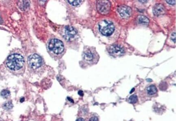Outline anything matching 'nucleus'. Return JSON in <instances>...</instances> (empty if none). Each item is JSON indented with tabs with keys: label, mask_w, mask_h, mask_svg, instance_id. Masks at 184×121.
Returning <instances> with one entry per match:
<instances>
[{
	"label": "nucleus",
	"mask_w": 184,
	"mask_h": 121,
	"mask_svg": "<svg viewBox=\"0 0 184 121\" xmlns=\"http://www.w3.org/2000/svg\"><path fill=\"white\" fill-rule=\"evenodd\" d=\"M48 49L56 54H59L63 52L64 45L61 41L57 39H53L48 44Z\"/></svg>",
	"instance_id": "3"
},
{
	"label": "nucleus",
	"mask_w": 184,
	"mask_h": 121,
	"mask_svg": "<svg viewBox=\"0 0 184 121\" xmlns=\"http://www.w3.org/2000/svg\"><path fill=\"white\" fill-rule=\"evenodd\" d=\"M67 99L68 100V101H70L71 103H74V100L72 99V98H71L70 97H67Z\"/></svg>",
	"instance_id": "24"
},
{
	"label": "nucleus",
	"mask_w": 184,
	"mask_h": 121,
	"mask_svg": "<svg viewBox=\"0 0 184 121\" xmlns=\"http://www.w3.org/2000/svg\"><path fill=\"white\" fill-rule=\"evenodd\" d=\"M147 93L149 95H152L155 94L157 92V89L155 86L151 85L148 86L147 89Z\"/></svg>",
	"instance_id": "12"
},
{
	"label": "nucleus",
	"mask_w": 184,
	"mask_h": 121,
	"mask_svg": "<svg viewBox=\"0 0 184 121\" xmlns=\"http://www.w3.org/2000/svg\"><path fill=\"white\" fill-rule=\"evenodd\" d=\"M2 23V19L1 16H0V23Z\"/></svg>",
	"instance_id": "26"
},
{
	"label": "nucleus",
	"mask_w": 184,
	"mask_h": 121,
	"mask_svg": "<svg viewBox=\"0 0 184 121\" xmlns=\"http://www.w3.org/2000/svg\"><path fill=\"white\" fill-rule=\"evenodd\" d=\"M165 7L161 4H157L154 6L153 9V14L156 16H159L165 13Z\"/></svg>",
	"instance_id": "9"
},
{
	"label": "nucleus",
	"mask_w": 184,
	"mask_h": 121,
	"mask_svg": "<svg viewBox=\"0 0 184 121\" xmlns=\"http://www.w3.org/2000/svg\"><path fill=\"white\" fill-rule=\"evenodd\" d=\"M1 95L3 98H7L10 96V92L8 90H3V91H1Z\"/></svg>",
	"instance_id": "16"
},
{
	"label": "nucleus",
	"mask_w": 184,
	"mask_h": 121,
	"mask_svg": "<svg viewBox=\"0 0 184 121\" xmlns=\"http://www.w3.org/2000/svg\"><path fill=\"white\" fill-rule=\"evenodd\" d=\"M137 100H137V96L136 95H133L130 97V98L128 99V102L131 104H135L137 102Z\"/></svg>",
	"instance_id": "14"
},
{
	"label": "nucleus",
	"mask_w": 184,
	"mask_h": 121,
	"mask_svg": "<svg viewBox=\"0 0 184 121\" xmlns=\"http://www.w3.org/2000/svg\"><path fill=\"white\" fill-rule=\"evenodd\" d=\"M137 22L139 24L147 25L149 24V20L147 17L144 16L143 15H140L137 17Z\"/></svg>",
	"instance_id": "11"
},
{
	"label": "nucleus",
	"mask_w": 184,
	"mask_h": 121,
	"mask_svg": "<svg viewBox=\"0 0 184 121\" xmlns=\"http://www.w3.org/2000/svg\"><path fill=\"white\" fill-rule=\"evenodd\" d=\"M18 6L22 10H25L30 6V2L29 1H19Z\"/></svg>",
	"instance_id": "13"
},
{
	"label": "nucleus",
	"mask_w": 184,
	"mask_h": 121,
	"mask_svg": "<svg viewBox=\"0 0 184 121\" xmlns=\"http://www.w3.org/2000/svg\"><path fill=\"white\" fill-rule=\"evenodd\" d=\"M89 121H99V120L98 117L94 116L90 118Z\"/></svg>",
	"instance_id": "21"
},
{
	"label": "nucleus",
	"mask_w": 184,
	"mask_h": 121,
	"mask_svg": "<svg viewBox=\"0 0 184 121\" xmlns=\"http://www.w3.org/2000/svg\"><path fill=\"white\" fill-rule=\"evenodd\" d=\"M3 107L5 109L7 110L11 109L13 108V104L11 102H8L3 105Z\"/></svg>",
	"instance_id": "15"
},
{
	"label": "nucleus",
	"mask_w": 184,
	"mask_h": 121,
	"mask_svg": "<svg viewBox=\"0 0 184 121\" xmlns=\"http://www.w3.org/2000/svg\"><path fill=\"white\" fill-rule=\"evenodd\" d=\"M108 53L113 56H122L125 53V50L122 47L117 45H110L108 47Z\"/></svg>",
	"instance_id": "6"
},
{
	"label": "nucleus",
	"mask_w": 184,
	"mask_h": 121,
	"mask_svg": "<svg viewBox=\"0 0 184 121\" xmlns=\"http://www.w3.org/2000/svg\"><path fill=\"white\" fill-rule=\"evenodd\" d=\"M99 29L102 34L109 36L114 31V25L110 20H104L99 23Z\"/></svg>",
	"instance_id": "2"
},
{
	"label": "nucleus",
	"mask_w": 184,
	"mask_h": 121,
	"mask_svg": "<svg viewBox=\"0 0 184 121\" xmlns=\"http://www.w3.org/2000/svg\"><path fill=\"white\" fill-rule=\"evenodd\" d=\"M159 89L162 91H165L167 89V84L166 83H162L159 85Z\"/></svg>",
	"instance_id": "18"
},
{
	"label": "nucleus",
	"mask_w": 184,
	"mask_h": 121,
	"mask_svg": "<svg viewBox=\"0 0 184 121\" xmlns=\"http://www.w3.org/2000/svg\"><path fill=\"white\" fill-rule=\"evenodd\" d=\"M111 5L108 1H99L97 2L98 12L102 15L108 14L110 11Z\"/></svg>",
	"instance_id": "4"
},
{
	"label": "nucleus",
	"mask_w": 184,
	"mask_h": 121,
	"mask_svg": "<svg viewBox=\"0 0 184 121\" xmlns=\"http://www.w3.org/2000/svg\"><path fill=\"white\" fill-rule=\"evenodd\" d=\"M69 3H70V4L72 5L73 6H77L80 4L82 1H79V0H77V1H67Z\"/></svg>",
	"instance_id": "17"
},
{
	"label": "nucleus",
	"mask_w": 184,
	"mask_h": 121,
	"mask_svg": "<svg viewBox=\"0 0 184 121\" xmlns=\"http://www.w3.org/2000/svg\"><path fill=\"white\" fill-rule=\"evenodd\" d=\"M25 101V98H22L20 99V102H22L24 101Z\"/></svg>",
	"instance_id": "25"
},
{
	"label": "nucleus",
	"mask_w": 184,
	"mask_h": 121,
	"mask_svg": "<svg viewBox=\"0 0 184 121\" xmlns=\"http://www.w3.org/2000/svg\"><path fill=\"white\" fill-rule=\"evenodd\" d=\"M118 11L120 16L123 18H128L131 15V9L129 7L125 5L119 6L118 8Z\"/></svg>",
	"instance_id": "7"
},
{
	"label": "nucleus",
	"mask_w": 184,
	"mask_h": 121,
	"mask_svg": "<svg viewBox=\"0 0 184 121\" xmlns=\"http://www.w3.org/2000/svg\"><path fill=\"white\" fill-rule=\"evenodd\" d=\"M95 56L94 52L91 49H87L84 53V59L88 62H93L95 58Z\"/></svg>",
	"instance_id": "10"
},
{
	"label": "nucleus",
	"mask_w": 184,
	"mask_h": 121,
	"mask_svg": "<svg viewBox=\"0 0 184 121\" xmlns=\"http://www.w3.org/2000/svg\"><path fill=\"white\" fill-rule=\"evenodd\" d=\"M171 40L173 41L175 43H176V32H173L172 34H171Z\"/></svg>",
	"instance_id": "19"
},
{
	"label": "nucleus",
	"mask_w": 184,
	"mask_h": 121,
	"mask_svg": "<svg viewBox=\"0 0 184 121\" xmlns=\"http://www.w3.org/2000/svg\"><path fill=\"white\" fill-rule=\"evenodd\" d=\"M24 62V58L21 55L13 54L10 55L7 59L6 64L9 69L16 71L22 67Z\"/></svg>",
	"instance_id": "1"
},
{
	"label": "nucleus",
	"mask_w": 184,
	"mask_h": 121,
	"mask_svg": "<svg viewBox=\"0 0 184 121\" xmlns=\"http://www.w3.org/2000/svg\"><path fill=\"white\" fill-rule=\"evenodd\" d=\"M77 33V30L72 26H67L65 28L64 37L67 41H71Z\"/></svg>",
	"instance_id": "8"
},
{
	"label": "nucleus",
	"mask_w": 184,
	"mask_h": 121,
	"mask_svg": "<svg viewBox=\"0 0 184 121\" xmlns=\"http://www.w3.org/2000/svg\"><path fill=\"white\" fill-rule=\"evenodd\" d=\"M166 2L169 5H175L176 4V1H172V0H168L166 1Z\"/></svg>",
	"instance_id": "20"
},
{
	"label": "nucleus",
	"mask_w": 184,
	"mask_h": 121,
	"mask_svg": "<svg viewBox=\"0 0 184 121\" xmlns=\"http://www.w3.org/2000/svg\"><path fill=\"white\" fill-rule=\"evenodd\" d=\"M78 94L80 96H83L84 95V92H83V91H81V90H80V91H78Z\"/></svg>",
	"instance_id": "22"
},
{
	"label": "nucleus",
	"mask_w": 184,
	"mask_h": 121,
	"mask_svg": "<svg viewBox=\"0 0 184 121\" xmlns=\"http://www.w3.org/2000/svg\"><path fill=\"white\" fill-rule=\"evenodd\" d=\"M134 90H135V89H134V88H133V89H132L131 91V92H130V93H132L133 92V91H134Z\"/></svg>",
	"instance_id": "27"
},
{
	"label": "nucleus",
	"mask_w": 184,
	"mask_h": 121,
	"mask_svg": "<svg viewBox=\"0 0 184 121\" xmlns=\"http://www.w3.org/2000/svg\"><path fill=\"white\" fill-rule=\"evenodd\" d=\"M28 62L31 68L37 69L42 65V59L39 55L34 54L28 57Z\"/></svg>",
	"instance_id": "5"
},
{
	"label": "nucleus",
	"mask_w": 184,
	"mask_h": 121,
	"mask_svg": "<svg viewBox=\"0 0 184 121\" xmlns=\"http://www.w3.org/2000/svg\"><path fill=\"white\" fill-rule=\"evenodd\" d=\"M76 121H85V120L84 118H82V117H80V118H78L76 120Z\"/></svg>",
	"instance_id": "23"
}]
</instances>
